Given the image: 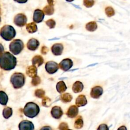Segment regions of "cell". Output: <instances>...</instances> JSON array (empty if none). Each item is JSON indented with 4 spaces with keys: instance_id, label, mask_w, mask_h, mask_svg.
Masks as SVG:
<instances>
[{
    "instance_id": "5",
    "label": "cell",
    "mask_w": 130,
    "mask_h": 130,
    "mask_svg": "<svg viewBox=\"0 0 130 130\" xmlns=\"http://www.w3.org/2000/svg\"><path fill=\"white\" fill-rule=\"evenodd\" d=\"M24 48V44L22 40L15 39L12 41L9 45V50L14 55L19 54Z\"/></svg>"
},
{
    "instance_id": "44",
    "label": "cell",
    "mask_w": 130,
    "mask_h": 130,
    "mask_svg": "<svg viewBox=\"0 0 130 130\" xmlns=\"http://www.w3.org/2000/svg\"><path fill=\"white\" fill-rule=\"evenodd\" d=\"M67 130H72V129H68Z\"/></svg>"
},
{
    "instance_id": "28",
    "label": "cell",
    "mask_w": 130,
    "mask_h": 130,
    "mask_svg": "<svg viewBox=\"0 0 130 130\" xmlns=\"http://www.w3.org/2000/svg\"><path fill=\"white\" fill-rule=\"evenodd\" d=\"M105 12L106 15L109 17H111L115 15V10L111 6H107L105 8Z\"/></svg>"
},
{
    "instance_id": "23",
    "label": "cell",
    "mask_w": 130,
    "mask_h": 130,
    "mask_svg": "<svg viewBox=\"0 0 130 130\" xmlns=\"http://www.w3.org/2000/svg\"><path fill=\"white\" fill-rule=\"evenodd\" d=\"M73 99L72 95L69 93H65L61 94L60 96V100L64 103L70 102Z\"/></svg>"
},
{
    "instance_id": "25",
    "label": "cell",
    "mask_w": 130,
    "mask_h": 130,
    "mask_svg": "<svg viewBox=\"0 0 130 130\" xmlns=\"http://www.w3.org/2000/svg\"><path fill=\"white\" fill-rule=\"evenodd\" d=\"M12 109L10 107H7L4 109L3 111V115L5 118L8 119L12 116Z\"/></svg>"
},
{
    "instance_id": "35",
    "label": "cell",
    "mask_w": 130,
    "mask_h": 130,
    "mask_svg": "<svg viewBox=\"0 0 130 130\" xmlns=\"http://www.w3.org/2000/svg\"><path fill=\"white\" fill-rule=\"evenodd\" d=\"M97 130H109V129L108 126L107 124L103 123L99 126V127L97 128Z\"/></svg>"
},
{
    "instance_id": "19",
    "label": "cell",
    "mask_w": 130,
    "mask_h": 130,
    "mask_svg": "<svg viewBox=\"0 0 130 130\" xmlns=\"http://www.w3.org/2000/svg\"><path fill=\"white\" fill-rule=\"evenodd\" d=\"M83 88L84 86L83 83L79 81H77L73 84L72 90L74 93H79L82 91Z\"/></svg>"
},
{
    "instance_id": "38",
    "label": "cell",
    "mask_w": 130,
    "mask_h": 130,
    "mask_svg": "<svg viewBox=\"0 0 130 130\" xmlns=\"http://www.w3.org/2000/svg\"><path fill=\"white\" fill-rule=\"evenodd\" d=\"M4 46H3V45L2 44L0 43V55L3 53H4Z\"/></svg>"
},
{
    "instance_id": "31",
    "label": "cell",
    "mask_w": 130,
    "mask_h": 130,
    "mask_svg": "<svg viewBox=\"0 0 130 130\" xmlns=\"http://www.w3.org/2000/svg\"><path fill=\"white\" fill-rule=\"evenodd\" d=\"M31 84L33 86H37L41 83V79L38 76H36L32 78L31 80Z\"/></svg>"
},
{
    "instance_id": "42",
    "label": "cell",
    "mask_w": 130,
    "mask_h": 130,
    "mask_svg": "<svg viewBox=\"0 0 130 130\" xmlns=\"http://www.w3.org/2000/svg\"><path fill=\"white\" fill-rule=\"evenodd\" d=\"M66 1H67V2H73V1H74V0H66Z\"/></svg>"
},
{
    "instance_id": "13",
    "label": "cell",
    "mask_w": 130,
    "mask_h": 130,
    "mask_svg": "<svg viewBox=\"0 0 130 130\" xmlns=\"http://www.w3.org/2000/svg\"><path fill=\"white\" fill-rule=\"evenodd\" d=\"M51 52L52 53L56 56L60 55L63 50V46L60 43H56L53 45L51 47Z\"/></svg>"
},
{
    "instance_id": "2",
    "label": "cell",
    "mask_w": 130,
    "mask_h": 130,
    "mask_svg": "<svg viewBox=\"0 0 130 130\" xmlns=\"http://www.w3.org/2000/svg\"><path fill=\"white\" fill-rule=\"evenodd\" d=\"M23 112L26 117L32 118L38 115L40 112V108L36 103L28 102L25 105Z\"/></svg>"
},
{
    "instance_id": "1",
    "label": "cell",
    "mask_w": 130,
    "mask_h": 130,
    "mask_svg": "<svg viewBox=\"0 0 130 130\" xmlns=\"http://www.w3.org/2000/svg\"><path fill=\"white\" fill-rule=\"evenodd\" d=\"M16 64V58L9 52H4L0 55V68L3 70H13L15 68Z\"/></svg>"
},
{
    "instance_id": "6",
    "label": "cell",
    "mask_w": 130,
    "mask_h": 130,
    "mask_svg": "<svg viewBox=\"0 0 130 130\" xmlns=\"http://www.w3.org/2000/svg\"><path fill=\"white\" fill-rule=\"evenodd\" d=\"M27 20V17L25 14L19 13L14 17L13 21L16 25L19 27H22L26 24Z\"/></svg>"
},
{
    "instance_id": "22",
    "label": "cell",
    "mask_w": 130,
    "mask_h": 130,
    "mask_svg": "<svg viewBox=\"0 0 130 130\" xmlns=\"http://www.w3.org/2000/svg\"><path fill=\"white\" fill-rule=\"evenodd\" d=\"M56 90L59 93H62L64 92L67 89V87L65 83L63 81H60L58 82L56 86Z\"/></svg>"
},
{
    "instance_id": "7",
    "label": "cell",
    "mask_w": 130,
    "mask_h": 130,
    "mask_svg": "<svg viewBox=\"0 0 130 130\" xmlns=\"http://www.w3.org/2000/svg\"><path fill=\"white\" fill-rule=\"evenodd\" d=\"M59 69V66L57 63L53 61H49L45 64V69L49 74H53L56 73Z\"/></svg>"
},
{
    "instance_id": "36",
    "label": "cell",
    "mask_w": 130,
    "mask_h": 130,
    "mask_svg": "<svg viewBox=\"0 0 130 130\" xmlns=\"http://www.w3.org/2000/svg\"><path fill=\"white\" fill-rule=\"evenodd\" d=\"M48 50H48V48L47 47L44 46H42V47L41 48V53H42V54L45 55V54H46L48 52Z\"/></svg>"
},
{
    "instance_id": "34",
    "label": "cell",
    "mask_w": 130,
    "mask_h": 130,
    "mask_svg": "<svg viewBox=\"0 0 130 130\" xmlns=\"http://www.w3.org/2000/svg\"><path fill=\"white\" fill-rule=\"evenodd\" d=\"M59 130H67L68 129V125L66 122L61 123L58 127Z\"/></svg>"
},
{
    "instance_id": "17",
    "label": "cell",
    "mask_w": 130,
    "mask_h": 130,
    "mask_svg": "<svg viewBox=\"0 0 130 130\" xmlns=\"http://www.w3.org/2000/svg\"><path fill=\"white\" fill-rule=\"evenodd\" d=\"M26 74L28 76L31 78L36 76L37 74V67L33 65L27 67L26 69Z\"/></svg>"
},
{
    "instance_id": "24",
    "label": "cell",
    "mask_w": 130,
    "mask_h": 130,
    "mask_svg": "<svg viewBox=\"0 0 130 130\" xmlns=\"http://www.w3.org/2000/svg\"><path fill=\"white\" fill-rule=\"evenodd\" d=\"M8 101L7 94L3 91H0V104L3 106L7 105Z\"/></svg>"
},
{
    "instance_id": "29",
    "label": "cell",
    "mask_w": 130,
    "mask_h": 130,
    "mask_svg": "<svg viewBox=\"0 0 130 130\" xmlns=\"http://www.w3.org/2000/svg\"><path fill=\"white\" fill-rule=\"evenodd\" d=\"M35 94L38 98H43L45 95V91L42 89H38L35 91Z\"/></svg>"
},
{
    "instance_id": "27",
    "label": "cell",
    "mask_w": 130,
    "mask_h": 130,
    "mask_svg": "<svg viewBox=\"0 0 130 130\" xmlns=\"http://www.w3.org/2000/svg\"><path fill=\"white\" fill-rule=\"evenodd\" d=\"M43 11L44 12V14L47 15H51L54 12V9L53 6L47 5L44 8Z\"/></svg>"
},
{
    "instance_id": "3",
    "label": "cell",
    "mask_w": 130,
    "mask_h": 130,
    "mask_svg": "<svg viewBox=\"0 0 130 130\" xmlns=\"http://www.w3.org/2000/svg\"><path fill=\"white\" fill-rule=\"evenodd\" d=\"M0 36L6 41H11L16 36L15 29L12 25H5L0 30Z\"/></svg>"
},
{
    "instance_id": "20",
    "label": "cell",
    "mask_w": 130,
    "mask_h": 130,
    "mask_svg": "<svg viewBox=\"0 0 130 130\" xmlns=\"http://www.w3.org/2000/svg\"><path fill=\"white\" fill-rule=\"evenodd\" d=\"M85 28L89 31H94L98 28V25L95 21H92L86 23L85 25Z\"/></svg>"
},
{
    "instance_id": "18",
    "label": "cell",
    "mask_w": 130,
    "mask_h": 130,
    "mask_svg": "<svg viewBox=\"0 0 130 130\" xmlns=\"http://www.w3.org/2000/svg\"><path fill=\"white\" fill-rule=\"evenodd\" d=\"M44 58L43 57L39 55H37L33 57L31 62L33 66L36 67H39L44 63Z\"/></svg>"
},
{
    "instance_id": "30",
    "label": "cell",
    "mask_w": 130,
    "mask_h": 130,
    "mask_svg": "<svg viewBox=\"0 0 130 130\" xmlns=\"http://www.w3.org/2000/svg\"><path fill=\"white\" fill-rule=\"evenodd\" d=\"M83 4L86 8H91L94 5V0H83Z\"/></svg>"
},
{
    "instance_id": "10",
    "label": "cell",
    "mask_w": 130,
    "mask_h": 130,
    "mask_svg": "<svg viewBox=\"0 0 130 130\" xmlns=\"http://www.w3.org/2000/svg\"><path fill=\"white\" fill-rule=\"evenodd\" d=\"M103 93V89L100 86H95L91 88L90 94L93 99H99Z\"/></svg>"
},
{
    "instance_id": "43",
    "label": "cell",
    "mask_w": 130,
    "mask_h": 130,
    "mask_svg": "<svg viewBox=\"0 0 130 130\" xmlns=\"http://www.w3.org/2000/svg\"><path fill=\"white\" fill-rule=\"evenodd\" d=\"M1 8H0V22L1 21Z\"/></svg>"
},
{
    "instance_id": "9",
    "label": "cell",
    "mask_w": 130,
    "mask_h": 130,
    "mask_svg": "<svg viewBox=\"0 0 130 130\" xmlns=\"http://www.w3.org/2000/svg\"><path fill=\"white\" fill-rule=\"evenodd\" d=\"M19 130H34V124L30 121L24 120L21 121L18 125Z\"/></svg>"
},
{
    "instance_id": "33",
    "label": "cell",
    "mask_w": 130,
    "mask_h": 130,
    "mask_svg": "<svg viewBox=\"0 0 130 130\" xmlns=\"http://www.w3.org/2000/svg\"><path fill=\"white\" fill-rule=\"evenodd\" d=\"M51 100L48 97H44L42 100V105L45 107H49Z\"/></svg>"
},
{
    "instance_id": "15",
    "label": "cell",
    "mask_w": 130,
    "mask_h": 130,
    "mask_svg": "<svg viewBox=\"0 0 130 130\" xmlns=\"http://www.w3.org/2000/svg\"><path fill=\"white\" fill-rule=\"evenodd\" d=\"M79 109L78 107L75 105H72L68 109L66 114L70 118H74L78 114Z\"/></svg>"
},
{
    "instance_id": "40",
    "label": "cell",
    "mask_w": 130,
    "mask_h": 130,
    "mask_svg": "<svg viewBox=\"0 0 130 130\" xmlns=\"http://www.w3.org/2000/svg\"><path fill=\"white\" fill-rule=\"evenodd\" d=\"M47 2L49 6H54V0H47Z\"/></svg>"
},
{
    "instance_id": "26",
    "label": "cell",
    "mask_w": 130,
    "mask_h": 130,
    "mask_svg": "<svg viewBox=\"0 0 130 130\" xmlns=\"http://www.w3.org/2000/svg\"><path fill=\"white\" fill-rule=\"evenodd\" d=\"M83 126V120L81 116H79L76 119L74 123V127L77 129H80Z\"/></svg>"
},
{
    "instance_id": "16",
    "label": "cell",
    "mask_w": 130,
    "mask_h": 130,
    "mask_svg": "<svg viewBox=\"0 0 130 130\" xmlns=\"http://www.w3.org/2000/svg\"><path fill=\"white\" fill-rule=\"evenodd\" d=\"M87 103L86 96L84 95H79L76 99V105L78 107H82L85 106Z\"/></svg>"
},
{
    "instance_id": "11",
    "label": "cell",
    "mask_w": 130,
    "mask_h": 130,
    "mask_svg": "<svg viewBox=\"0 0 130 130\" xmlns=\"http://www.w3.org/2000/svg\"><path fill=\"white\" fill-rule=\"evenodd\" d=\"M45 14L44 12L40 9H36L34 12L33 21L35 23L41 22L44 18Z\"/></svg>"
},
{
    "instance_id": "21",
    "label": "cell",
    "mask_w": 130,
    "mask_h": 130,
    "mask_svg": "<svg viewBox=\"0 0 130 130\" xmlns=\"http://www.w3.org/2000/svg\"><path fill=\"white\" fill-rule=\"evenodd\" d=\"M26 29L28 32L32 34L36 32L38 30L37 25L35 22H30L26 24Z\"/></svg>"
},
{
    "instance_id": "4",
    "label": "cell",
    "mask_w": 130,
    "mask_h": 130,
    "mask_svg": "<svg viewBox=\"0 0 130 130\" xmlns=\"http://www.w3.org/2000/svg\"><path fill=\"white\" fill-rule=\"evenodd\" d=\"M25 76L21 73H15L12 74L10 78V82L15 89L22 87L25 83Z\"/></svg>"
},
{
    "instance_id": "12",
    "label": "cell",
    "mask_w": 130,
    "mask_h": 130,
    "mask_svg": "<svg viewBox=\"0 0 130 130\" xmlns=\"http://www.w3.org/2000/svg\"><path fill=\"white\" fill-rule=\"evenodd\" d=\"M40 45V42L38 40L35 38H31L29 39L26 44L27 48L30 51H35L38 49Z\"/></svg>"
},
{
    "instance_id": "41",
    "label": "cell",
    "mask_w": 130,
    "mask_h": 130,
    "mask_svg": "<svg viewBox=\"0 0 130 130\" xmlns=\"http://www.w3.org/2000/svg\"><path fill=\"white\" fill-rule=\"evenodd\" d=\"M117 130H127V128L125 126L122 125V126H120L119 127H118Z\"/></svg>"
},
{
    "instance_id": "8",
    "label": "cell",
    "mask_w": 130,
    "mask_h": 130,
    "mask_svg": "<svg viewBox=\"0 0 130 130\" xmlns=\"http://www.w3.org/2000/svg\"><path fill=\"white\" fill-rule=\"evenodd\" d=\"M73 61L70 58H64L59 63V68L63 71L69 70L73 66Z\"/></svg>"
},
{
    "instance_id": "39",
    "label": "cell",
    "mask_w": 130,
    "mask_h": 130,
    "mask_svg": "<svg viewBox=\"0 0 130 130\" xmlns=\"http://www.w3.org/2000/svg\"><path fill=\"white\" fill-rule=\"evenodd\" d=\"M15 2L20 3V4H23V3H25L27 2V0H14Z\"/></svg>"
},
{
    "instance_id": "32",
    "label": "cell",
    "mask_w": 130,
    "mask_h": 130,
    "mask_svg": "<svg viewBox=\"0 0 130 130\" xmlns=\"http://www.w3.org/2000/svg\"><path fill=\"white\" fill-rule=\"evenodd\" d=\"M46 25L50 28H53L55 27V24H56V23H55V21L52 19H49L48 20H47L46 22H45Z\"/></svg>"
},
{
    "instance_id": "14",
    "label": "cell",
    "mask_w": 130,
    "mask_h": 130,
    "mask_svg": "<svg viewBox=\"0 0 130 130\" xmlns=\"http://www.w3.org/2000/svg\"><path fill=\"white\" fill-rule=\"evenodd\" d=\"M51 114L54 118L59 119L63 115V111L60 107L54 106L51 109Z\"/></svg>"
},
{
    "instance_id": "37",
    "label": "cell",
    "mask_w": 130,
    "mask_h": 130,
    "mask_svg": "<svg viewBox=\"0 0 130 130\" xmlns=\"http://www.w3.org/2000/svg\"><path fill=\"white\" fill-rule=\"evenodd\" d=\"M40 130H52V128L49 126H44L42 127Z\"/></svg>"
}]
</instances>
